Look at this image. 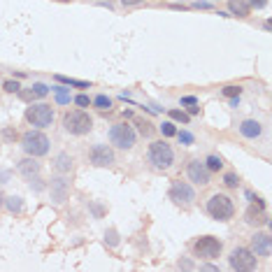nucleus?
I'll return each instance as SVG.
<instances>
[{"mask_svg": "<svg viewBox=\"0 0 272 272\" xmlns=\"http://www.w3.org/2000/svg\"><path fill=\"white\" fill-rule=\"evenodd\" d=\"M63 128L70 135H86L93 128V119L86 112H82V109H73V112H67L63 116Z\"/></svg>", "mask_w": 272, "mask_h": 272, "instance_id": "obj_1", "label": "nucleus"}, {"mask_svg": "<svg viewBox=\"0 0 272 272\" xmlns=\"http://www.w3.org/2000/svg\"><path fill=\"white\" fill-rule=\"evenodd\" d=\"M149 163L156 170H168L170 165L175 163V151L168 142L158 140V142H151L149 147Z\"/></svg>", "mask_w": 272, "mask_h": 272, "instance_id": "obj_2", "label": "nucleus"}, {"mask_svg": "<svg viewBox=\"0 0 272 272\" xmlns=\"http://www.w3.org/2000/svg\"><path fill=\"white\" fill-rule=\"evenodd\" d=\"M207 212H210L212 219H217V221H228L233 219L235 214V205H233V200L224 193H214L210 200H207Z\"/></svg>", "mask_w": 272, "mask_h": 272, "instance_id": "obj_3", "label": "nucleus"}, {"mask_svg": "<svg viewBox=\"0 0 272 272\" xmlns=\"http://www.w3.org/2000/svg\"><path fill=\"white\" fill-rule=\"evenodd\" d=\"M21 147H24V151L33 158L44 156L49 151V138L44 133H40V130H28V133H24V138H21Z\"/></svg>", "mask_w": 272, "mask_h": 272, "instance_id": "obj_4", "label": "nucleus"}, {"mask_svg": "<svg viewBox=\"0 0 272 272\" xmlns=\"http://www.w3.org/2000/svg\"><path fill=\"white\" fill-rule=\"evenodd\" d=\"M109 142L119 149H133L135 147V130L128 123H114L109 128Z\"/></svg>", "mask_w": 272, "mask_h": 272, "instance_id": "obj_5", "label": "nucleus"}, {"mask_svg": "<svg viewBox=\"0 0 272 272\" xmlns=\"http://www.w3.org/2000/svg\"><path fill=\"white\" fill-rule=\"evenodd\" d=\"M26 119H28V123H33L37 128H47L54 121V109H51V105H44V103L30 105L26 109Z\"/></svg>", "mask_w": 272, "mask_h": 272, "instance_id": "obj_6", "label": "nucleus"}, {"mask_svg": "<svg viewBox=\"0 0 272 272\" xmlns=\"http://www.w3.org/2000/svg\"><path fill=\"white\" fill-rule=\"evenodd\" d=\"M230 267L233 270H242V272H249V270H256V254L247 247H237L230 251Z\"/></svg>", "mask_w": 272, "mask_h": 272, "instance_id": "obj_7", "label": "nucleus"}, {"mask_svg": "<svg viewBox=\"0 0 272 272\" xmlns=\"http://www.w3.org/2000/svg\"><path fill=\"white\" fill-rule=\"evenodd\" d=\"M193 254L198 256V258H205V260L219 258V254H221V242H219L217 237H212V235L200 237V240H195V244H193Z\"/></svg>", "mask_w": 272, "mask_h": 272, "instance_id": "obj_8", "label": "nucleus"}, {"mask_svg": "<svg viewBox=\"0 0 272 272\" xmlns=\"http://www.w3.org/2000/svg\"><path fill=\"white\" fill-rule=\"evenodd\" d=\"M170 200H175L177 205L188 207L195 200V193L186 181H172V186H170Z\"/></svg>", "mask_w": 272, "mask_h": 272, "instance_id": "obj_9", "label": "nucleus"}, {"mask_svg": "<svg viewBox=\"0 0 272 272\" xmlns=\"http://www.w3.org/2000/svg\"><path fill=\"white\" fill-rule=\"evenodd\" d=\"M89 158H91V163H93V165H98V168H105V165L114 163V151L109 149L107 145H96L93 149L89 151Z\"/></svg>", "mask_w": 272, "mask_h": 272, "instance_id": "obj_10", "label": "nucleus"}, {"mask_svg": "<svg viewBox=\"0 0 272 272\" xmlns=\"http://www.w3.org/2000/svg\"><path fill=\"white\" fill-rule=\"evenodd\" d=\"M188 179L200 184V186L210 184V170H207V165L202 163V161H198V158L191 161V163H188Z\"/></svg>", "mask_w": 272, "mask_h": 272, "instance_id": "obj_11", "label": "nucleus"}, {"mask_svg": "<svg viewBox=\"0 0 272 272\" xmlns=\"http://www.w3.org/2000/svg\"><path fill=\"white\" fill-rule=\"evenodd\" d=\"M251 251H254L256 256H270L272 251V240L267 233H256L254 237H251Z\"/></svg>", "mask_w": 272, "mask_h": 272, "instance_id": "obj_12", "label": "nucleus"}, {"mask_svg": "<svg viewBox=\"0 0 272 272\" xmlns=\"http://www.w3.org/2000/svg\"><path fill=\"white\" fill-rule=\"evenodd\" d=\"M17 170H19V175L24 177V179H28V181L40 177V163H37L35 158H24V161L19 163Z\"/></svg>", "mask_w": 272, "mask_h": 272, "instance_id": "obj_13", "label": "nucleus"}, {"mask_svg": "<svg viewBox=\"0 0 272 272\" xmlns=\"http://www.w3.org/2000/svg\"><path fill=\"white\" fill-rule=\"evenodd\" d=\"M67 193H70V186H67V181L63 179V177L51 179V198H54L56 202H63V200L67 198Z\"/></svg>", "mask_w": 272, "mask_h": 272, "instance_id": "obj_14", "label": "nucleus"}, {"mask_svg": "<svg viewBox=\"0 0 272 272\" xmlns=\"http://www.w3.org/2000/svg\"><path fill=\"white\" fill-rule=\"evenodd\" d=\"M240 133L244 135V138H258V135H260V123H258V121H254V119L242 121Z\"/></svg>", "mask_w": 272, "mask_h": 272, "instance_id": "obj_15", "label": "nucleus"}, {"mask_svg": "<svg viewBox=\"0 0 272 272\" xmlns=\"http://www.w3.org/2000/svg\"><path fill=\"white\" fill-rule=\"evenodd\" d=\"M49 93V89L44 84H33V89L30 91H24V93H21V96L26 98V100H33V98H44Z\"/></svg>", "mask_w": 272, "mask_h": 272, "instance_id": "obj_16", "label": "nucleus"}, {"mask_svg": "<svg viewBox=\"0 0 272 272\" xmlns=\"http://www.w3.org/2000/svg\"><path fill=\"white\" fill-rule=\"evenodd\" d=\"M230 12H235L237 17H247L249 3H244V0H230Z\"/></svg>", "mask_w": 272, "mask_h": 272, "instance_id": "obj_17", "label": "nucleus"}, {"mask_svg": "<svg viewBox=\"0 0 272 272\" xmlns=\"http://www.w3.org/2000/svg\"><path fill=\"white\" fill-rule=\"evenodd\" d=\"M70 165H73V161H70V156H67V154H58V156H56L54 168L58 170V172H67V170H70Z\"/></svg>", "mask_w": 272, "mask_h": 272, "instance_id": "obj_18", "label": "nucleus"}, {"mask_svg": "<svg viewBox=\"0 0 272 272\" xmlns=\"http://www.w3.org/2000/svg\"><path fill=\"white\" fill-rule=\"evenodd\" d=\"M5 200H7V207H10L12 212H21V210H24V202H21V198H14V195H12V198H5Z\"/></svg>", "mask_w": 272, "mask_h": 272, "instance_id": "obj_19", "label": "nucleus"}, {"mask_svg": "<svg viewBox=\"0 0 272 272\" xmlns=\"http://www.w3.org/2000/svg\"><path fill=\"white\" fill-rule=\"evenodd\" d=\"M58 82H63V84H70V86H79V89H89V84L86 82H77V79H67V77H63V75H58Z\"/></svg>", "mask_w": 272, "mask_h": 272, "instance_id": "obj_20", "label": "nucleus"}, {"mask_svg": "<svg viewBox=\"0 0 272 272\" xmlns=\"http://www.w3.org/2000/svg\"><path fill=\"white\" fill-rule=\"evenodd\" d=\"M56 100H58L60 105H65V103H70V96H67L65 93V89H63V86H56Z\"/></svg>", "mask_w": 272, "mask_h": 272, "instance_id": "obj_21", "label": "nucleus"}, {"mask_svg": "<svg viewBox=\"0 0 272 272\" xmlns=\"http://www.w3.org/2000/svg\"><path fill=\"white\" fill-rule=\"evenodd\" d=\"M221 168H224L221 158H217V156H210V158H207V170H221Z\"/></svg>", "mask_w": 272, "mask_h": 272, "instance_id": "obj_22", "label": "nucleus"}, {"mask_svg": "<svg viewBox=\"0 0 272 272\" xmlns=\"http://www.w3.org/2000/svg\"><path fill=\"white\" fill-rule=\"evenodd\" d=\"M138 126H140V133H142V135H151V133H154V128H151L149 121L138 119Z\"/></svg>", "mask_w": 272, "mask_h": 272, "instance_id": "obj_23", "label": "nucleus"}, {"mask_svg": "<svg viewBox=\"0 0 272 272\" xmlns=\"http://www.w3.org/2000/svg\"><path fill=\"white\" fill-rule=\"evenodd\" d=\"M170 116L175 121H181V123H188V114H184V112H179V109H170Z\"/></svg>", "mask_w": 272, "mask_h": 272, "instance_id": "obj_24", "label": "nucleus"}, {"mask_svg": "<svg viewBox=\"0 0 272 272\" xmlns=\"http://www.w3.org/2000/svg\"><path fill=\"white\" fill-rule=\"evenodd\" d=\"M240 93H242L240 86H226L224 89V96H228V98H240Z\"/></svg>", "mask_w": 272, "mask_h": 272, "instance_id": "obj_25", "label": "nucleus"}, {"mask_svg": "<svg viewBox=\"0 0 272 272\" xmlns=\"http://www.w3.org/2000/svg\"><path fill=\"white\" fill-rule=\"evenodd\" d=\"M161 130H163V135H168V138H172V135H177V128L170 123V121H165L163 126H161Z\"/></svg>", "mask_w": 272, "mask_h": 272, "instance_id": "obj_26", "label": "nucleus"}, {"mask_svg": "<svg viewBox=\"0 0 272 272\" xmlns=\"http://www.w3.org/2000/svg\"><path fill=\"white\" fill-rule=\"evenodd\" d=\"M96 105H98L100 109H107L109 105H112V100H109L107 96H98V98H96Z\"/></svg>", "mask_w": 272, "mask_h": 272, "instance_id": "obj_27", "label": "nucleus"}, {"mask_svg": "<svg viewBox=\"0 0 272 272\" xmlns=\"http://www.w3.org/2000/svg\"><path fill=\"white\" fill-rule=\"evenodd\" d=\"M224 181H226V186H230V188H235V186H237V177H235V175H226V177H224Z\"/></svg>", "mask_w": 272, "mask_h": 272, "instance_id": "obj_28", "label": "nucleus"}, {"mask_svg": "<svg viewBox=\"0 0 272 272\" xmlns=\"http://www.w3.org/2000/svg\"><path fill=\"white\" fill-rule=\"evenodd\" d=\"M5 91L7 93H14V91H19V84L17 82H5Z\"/></svg>", "mask_w": 272, "mask_h": 272, "instance_id": "obj_29", "label": "nucleus"}, {"mask_svg": "<svg viewBox=\"0 0 272 272\" xmlns=\"http://www.w3.org/2000/svg\"><path fill=\"white\" fill-rule=\"evenodd\" d=\"M75 103H77L79 107H86V105H89V96H77L75 98Z\"/></svg>", "mask_w": 272, "mask_h": 272, "instance_id": "obj_30", "label": "nucleus"}, {"mask_svg": "<svg viewBox=\"0 0 272 272\" xmlns=\"http://www.w3.org/2000/svg\"><path fill=\"white\" fill-rule=\"evenodd\" d=\"M179 140L181 142H193V138H191L188 133H179Z\"/></svg>", "mask_w": 272, "mask_h": 272, "instance_id": "obj_31", "label": "nucleus"}, {"mask_svg": "<svg viewBox=\"0 0 272 272\" xmlns=\"http://www.w3.org/2000/svg\"><path fill=\"white\" fill-rule=\"evenodd\" d=\"M249 3H251V5H254V7H265V3H267V0H249Z\"/></svg>", "mask_w": 272, "mask_h": 272, "instance_id": "obj_32", "label": "nucleus"}, {"mask_svg": "<svg viewBox=\"0 0 272 272\" xmlns=\"http://www.w3.org/2000/svg\"><path fill=\"white\" fill-rule=\"evenodd\" d=\"M3 138H10V140L17 138V130H5V133H3Z\"/></svg>", "mask_w": 272, "mask_h": 272, "instance_id": "obj_33", "label": "nucleus"}, {"mask_svg": "<svg viewBox=\"0 0 272 272\" xmlns=\"http://www.w3.org/2000/svg\"><path fill=\"white\" fill-rule=\"evenodd\" d=\"M181 103H184V105H195V100H193V98H184Z\"/></svg>", "mask_w": 272, "mask_h": 272, "instance_id": "obj_34", "label": "nucleus"}, {"mask_svg": "<svg viewBox=\"0 0 272 272\" xmlns=\"http://www.w3.org/2000/svg\"><path fill=\"white\" fill-rule=\"evenodd\" d=\"M135 3H140V0H123V5H135Z\"/></svg>", "mask_w": 272, "mask_h": 272, "instance_id": "obj_35", "label": "nucleus"}, {"mask_svg": "<svg viewBox=\"0 0 272 272\" xmlns=\"http://www.w3.org/2000/svg\"><path fill=\"white\" fill-rule=\"evenodd\" d=\"M3 205H5V195L0 193V207H3Z\"/></svg>", "mask_w": 272, "mask_h": 272, "instance_id": "obj_36", "label": "nucleus"}, {"mask_svg": "<svg viewBox=\"0 0 272 272\" xmlns=\"http://www.w3.org/2000/svg\"><path fill=\"white\" fill-rule=\"evenodd\" d=\"M60 3H67V0H60Z\"/></svg>", "mask_w": 272, "mask_h": 272, "instance_id": "obj_37", "label": "nucleus"}]
</instances>
